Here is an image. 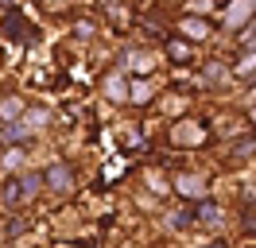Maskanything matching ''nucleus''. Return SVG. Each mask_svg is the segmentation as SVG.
<instances>
[{
  "label": "nucleus",
  "mask_w": 256,
  "mask_h": 248,
  "mask_svg": "<svg viewBox=\"0 0 256 248\" xmlns=\"http://www.w3.org/2000/svg\"><path fill=\"white\" fill-rule=\"evenodd\" d=\"M171 140L178 148H198V144L210 140V128L202 120H178V124H171Z\"/></svg>",
  "instance_id": "nucleus-1"
},
{
  "label": "nucleus",
  "mask_w": 256,
  "mask_h": 248,
  "mask_svg": "<svg viewBox=\"0 0 256 248\" xmlns=\"http://www.w3.org/2000/svg\"><path fill=\"white\" fill-rule=\"evenodd\" d=\"M175 31H178V39H186V43H206L210 35H214V24H210L206 16H182Z\"/></svg>",
  "instance_id": "nucleus-2"
},
{
  "label": "nucleus",
  "mask_w": 256,
  "mask_h": 248,
  "mask_svg": "<svg viewBox=\"0 0 256 248\" xmlns=\"http://www.w3.org/2000/svg\"><path fill=\"white\" fill-rule=\"evenodd\" d=\"M175 190H178L186 202H202V198H210L206 178H202V174H194V170H182V174H175Z\"/></svg>",
  "instance_id": "nucleus-3"
},
{
  "label": "nucleus",
  "mask_w": 256,
  "mask_h": 248,
  "mask_svg": "<svg viewBox=\"0 0 256 248\" xmlns=\"http://www.w3.org/2000/svg\"><path fill=\"white\" fill-rule=\"evenodd\" d=\"M43 186H50L54 194H70V190H74V170L58 159V163H50V167L43 170Z\"/></svg>",
  "instance_id": "nucleus-4"
},
{
  "label": "nucleus",
  "mask_w": 256,
  "mask_h": 248,
  "mask_svg": "<svg viewBox=\"0 0 256 248\" xmlns=\"http://www.w3.org/2000/svg\"><path fill=\"white\" fill-rule=\"evenodd\" d=\"M156 54H148V50H128L124 54V74H136V78H148L156 70Z\"/></svg>",
  "instance_id": "nucleus-5"
},
{
  "label": "nucleus",
  "mask_w": 256,
  "mask_h": 248,
  "mask_svg": "<svg viewBox=\"0 0 256 248\" xmlns=\"http://www.w3.org/2000/svg\"><path fill=\"white\" fill-rule=\"evenodd\" d=\"M256 8H252V0H233L229 8H225V28H244V20H252Z\"/></svg>",
  "instance_id": "nucleus-6"
},
{
  "label": "nucleus",
  "mask_w": 256,
  "mask_h": 248,
  "mask_svg": "<svg viewBox=\"0 0 256 248\" xmlns=\"http://www.w3.org/2000/svg\"><path fill=\"white\" fill-rule=\"evenodd\" d=\"M163 54L171 62H194V46L186 43V39H178V35H171L167 43H163Z\"/></svg>",
  "instance_id": "nucleus-7"
},
{
  "label": "nucleus",
  "mask_w": 256,
  "mask_h": 248,
  "mask_svg": "<svg viewBox=\"0 0 256 248\" xmlns=\"http://www.w3.org/2000/svg\"><path fill=\"white\" fill-rule=\"evenodd\" d=\"M152 97H156V86H152L148 78L128 82V101H132V105H152Z\"/></svg>",
  "instance_id": "nucleus-8"
},
{
  "label": "nucleus",
  "mask_w": 256,
  "mask_h": 248,
  "mask_svg": "<svg viewBox=\"0 0 256 248\" xmlns=\"http://www.w3.org/2000/svg\"><path fill=\"white\" fill-rule=\"evenodd\" d=\"M194 221H202V225H218L222 221V206L214 198H202L198 206H194Z\"/></svg>",
  "instance_id": "nucleus-9"
},
{
  "label": "nucleus",
  "mask_w": 256,
  "mask_h": 248,
  "mask_svg": "<svg viewBox=\"0 0 256 248\" xmlns=\"http://www.w3.org/2000/svg\"><path fill=\"white\" fill-rule=\"evenodd\" d=\"M105 97H109V101H128V78H124V70L105 78Z\"/></svg>",
  "instance_id": "nucleus-10"
},
{
  "label": "nucleus",
  "mask_w": 256,
  "mask_h": 248,
  "mask_svg": "<svg viewBox=\"0 0 256 248\" xmlns=\"http://www.w3.org/2000/svg\"><path fill=\"white\" fill-rule=\"evenodd\" d=\"M20 202H32L39 190H43V174H35V170H28V174H20Z\"/></svg>",
  "instance_id": "nucleus-11"
},
{
  "label": "nucleus",
  "mask_w": 256,
  "mask_h": 248,
  "mask_svg": "<svg viewBox=\"0 0 256 248\" xmlns=\"http://www.w3.org/2000/svg\"><path fill=\"white\" fill-rule=\"evenodd\" d=\"M24 97H4V101H0V120L4 124H12V120H20V116H24Z\"/></svg>",
  "instance_id": "nucleus-12"
},
{
  "label": "nucleus",
  "mask_w": 256,
  "mask_h": 248,
  "mask_svg": "<svg viewBox=\"0 0 256 248\" xmlns=\"http://www.w3.org/2000/svg\"><path fill=\"white\" fill-rule=\"evenodd\" d=\"M229 74H233V78H252V74H256V50H244Z\"/></svg>",
  "instance_id": "nucleus-13"
},
{
  "label": "nucleus",
  "mask_w": 256,
  "mask_h": 248,
  "mask_svg": "<svg viewBox=\"0 0 256 248\" xmlns=\"http://www.w3.org/2000/svg\"><path fill=\"white\" fill-rule=\"evenodd\" d=\"M4 28H8L12 39H28V20H24L20 12H8V16H4Z\"/></svg>",
  "instance_id": "nucleus-14"
},
{
  "label": "nucleus",
  "mask_w": 256,
  "mask_h": 248,
  "mask_svg": "<svg viewBox=\"0 0 256 248\" xmlns=\"http://www.w3.org/2000/svg\"><path fill=\"white\" fill-rule=\"evenodd\" d=\"M28 136H32V128L24 120H12L8 128H0V140H8V144H20V140H28Z\"/></svg>",
  "instance_id": "nucleus-15"
},
{
  "label": "nucleus",
  "mask_w": 256,
  "mask_h": 248,
  "mask_svg": "<svg viewBox=\"0 0 256 248\" xmlns=\"http://www.w3.org/2000/svg\"><path fill=\"white\" fill-rule=\"evenodd\" d=\"M167 225H171V229H186V225H194V210H175V214H167Z\"/></svg>",
  "instance_id": "nucleus-16"
},
{
  "label": "nucleus",
  "mask_w": 256,
  "mask_h": 248,
  "mask_svg": "<svg viewBox=\"0 0 256 248\" xmlns=\"http://www.w3.org/2000/svg\"><path fill=\"white\" fill-rule=\"evenodd\" d=\"M248 152H256V136H244L233 144V159H248Z\"/></svg>",
  "instance_id": "nucleus-17"
},
{
  "label": "nucleus",
  "mask_w": 256,
  "mask_h": 248,
  "mask_svg": "<svg viewBox=\"0 0 256 248\" xmlns=\"http://www.w3.org/2000/svg\"><path fill=\"white\" fill-rule=\"evenodd\" d=\"M4 202H8V206H16V202H20V182H16V178L4 182Z\"/></svg>",
  "instance_id": "nucleus-18"
},
{
  "label": "nucleus",
  "mask_w": 256,
  "mask_h": 248,
  "mask_svg": "<svg viewBox=\"0 0 256 248\" xmlns=\"http://www.w3.org/2000/svg\"><path fill=\"white\" fill-rule=\"evenodd\" d=\"M214 4H218V0H190V12L186 16H202V12H210Z\"/></svg>",
  "instance_id": "nucleus-19"
},
{
  "label": "nucleus",
  "mask_w": 256,
  "mask_h": 248,
  "mask_svg": "<svg viewBox=\"0 0 256 248\" xmlns=\"http://www.w3.org/2000/svg\"><path fill=\"white\" fill-rule=\"evenodd\" d=\"M225 74H229V70L218 66V62H210V66H206V82H218V78H225Z\"/></svg>",
  "instance_id": "nucleus-20"
},
{
  "label": "nucleus",
  "mask_w": 256,
  "mask_h": 248,
  "mask_svg": "<svg viewBox=\"0 0 256 248\" xmlns=\"http://www.w3.org/2000/svg\"><path fill=\"white\" fill-rule=\"evenodd\" d=\"M244 202H256V186H248V190H244Z\"/></svg>",
  "instance_id": "nucleus-21"
},
{
  "label": "nucleus",
  "mask_w": 256,
  "mask_h": 248,
  "mask_svg": "<svg viewBox=\"0 0 256 248\" xmlns=\"http://www.w3.org/2000/svg\"><path fill=\"white\" fill-rule=\"evenodd\" d=\"M202 248H229L225 240H210V244H202Z\"/></svg>",
  "instance_id": "nucleus-22"
},
{
  "label": "nucleus",
  "mask_w": 256,
  "mask_h": 248,
  "mask_svg": "<svg viewBox=\"0 0 256 248\" xmlns=\"http://www.w3.org/2000/svg\"><path fill=\"white\" fill-rule=\"evenodd\" d=\"M248 31H256V16H252V20H248Z\"/></svg>",
  "instance_id": "nucleus-23"
},
{
  "label": "nucleus",
  "mask_w": 256,
  "mask_h": 248,
  "mask_svg": "<svg viewBox=\"0 0 256 248\" xmlns=\"http://www.w3.org/2000/svg\"><path fill=\"white\" fill-rule=\"evenodd\" d=\"M252 120H256V108H252Z\"/></svg>",
  "instance_id": "nucleus-24"
},
{
  "label": "nucleus",
  "mask_w": 256,
  "mask_h": 248,
  "mask_svg": "<svg viewBox=\"0 0 256 248\" xmlns=\"http://www.w3.org/2000/svg\"><path fill=\"white\" fill-rule=\"evenodd\" d=\"M105 4H112V0H105Z\"/></svg>",
  "instance_id": "nucleus-25"
},
{
  "label": "nucleus",
  "mask_w": 256,
  "mask_h": 248,
  "mask_svg": "<svg viewBox=\"0 0 256 248\" xmlns=\"http://www.w3.org/2000/svg\"><path fill=\"white\" fill-rule=\"evenodd\" d=\"M252 8H256V0H252Z\"/></svg>",
  "instance_id": "nucleus-26"
}]
</instances>
